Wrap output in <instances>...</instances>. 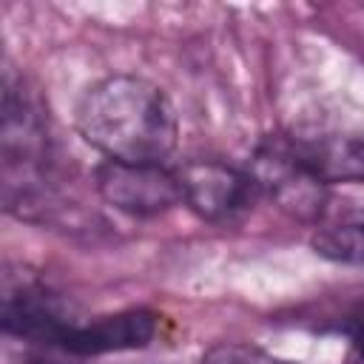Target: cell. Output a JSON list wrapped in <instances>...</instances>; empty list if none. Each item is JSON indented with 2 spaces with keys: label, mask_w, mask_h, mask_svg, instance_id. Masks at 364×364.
Listing matches in <instances>:
<instances>
[{
  "label": "cell",
  "mask_w": 364,
  "mask_h": 364,
  "mask_svg": "<svg viewBox=\"0 0 364 364\" xmlns=\"http://www.w3.org/2000/svg\"><path fill=\"white\" fill-rule=\"evenodd\" d=\"M80 136L111 162L162 165L179 136L171 100L136 74H111L77 102Z\"/></svg>",
  "instance_id": "1"
},
{
  "label": "cell",
  "mask_w": 364,
  "mask_h": 364,
  "mask_svg": "<svg viewBox=\"0 0 364 364\" xmlns=\"http://www.w3.org/2000/svg\"><path fill=\"white\" fill-rule=\"evenodd\" d=\"M3 188L6 205L34 208L48 162V122L37 97L6 71L3 82Z\"/></svg>",
  "instance_id": "2"
},
{
  "label": "cell",
  "mask_w": 364,
  "mask_h": 364,
  "mask_svg": "<svg viewBox=\"0 0 364 364\" xmlns=\"http://www.w3.org/2000/svg\"><path fill=\"white\" fill-rule=\"evenodd\" d=\"M262 196L273 199L284 213L316 222L327 205V185L307 168L293 136H267L247 165Z\"/></svg>",
  "instance_id": "3"
},
{
  "label": "cell",
  "mask_w": 364,
  "mask_h": 364,
  "mask_svg": "<svg viewBox=\"0 0 364 364\" xmlns=\"http://www.w3.org/2000/svg\"><path fill=\"white\" fill-rule=\"evenodd\" d=\"M182 205L205 222H233L262 196L247 168H233L219 159H193L176 168Z\"/></svg>",
  "instance_id": "4"
},
{
  "label": "cell",
  "mask_w": 364,
  "mask_h": 364,
  "mask_svg": "<svg viewBox=\"0 0 364 364\" xmlns=\"http://www.w3.org/2000/svg\"><path fill=\"white\" fill-rule=\"evenodd\" d=\"M100 196L136 219H151L173 205H182V191L176 171L165 165H134V162H100L94 171Z\"/></svg>",
  "instance_id": "5"
},
{
  "label": "cell",
  "mask_w": 364,
  "mask_h": 364,
  "mask_svg": "<svg viewBox=\"0 0 364 364\" xmlns=\"http://www.w3.org/2000/svg\"><path fill=\"white\" fill-rule=\"evenodd\" d=\"M159 316L145 307H131L91 321H74L60 341V350L74 355H105L122 350H139L154 341Z\"/></svg>",
  "instance_id": "6"
},
{
  "label": "cell",
  "mask_w": 364,
  "mask_h": 364,
  "mask_svg": "<svg viewBox=\"0 0 364 364\" xmlns=\"http://www.w3.org/2000/svg\"><path fill=\"white\" fill-rule=\"evenodd\" d=\"M74 313L40 284H17L3 296V327L9 336L60 347L63 336L74 324Z\"/></svg>",
  "instance_id": "7"
},
{
  "label": "cell",
  "mask_w": 364,
  "mask_h": 364,
  "mask_svg": "<svg viewBox=\"0 0 364 364\" xmlns=\"http://www.w3.org/2000/svg\"><path fill=\"white\" fill-rule=\"evenodd\" d=\"M307 168L330 188L336 182H364V128L296 139Z\"/></svg>",
  "instance_id": "8"
},
{
  "label": "cell",
  "mask_w": 364,
  "mask_h": 364,
  "mask_svg": "<svg viewBox=\"0 0 364 364\" xmlns=\"http://www.w3.org/2000/svg\"><path fill=\"white\" fill-rule=\"evenodd\" d=\"M313 250L330 262L364 264V213L318 228L313 236Z\"/></svg>",
  "instance_id": "9"
},
{
  "label": "cell",
  "mask_w": 364,
  "mask_h": 364,
  "mask_svg": "<svg viewBox=\"0 0 364 364\" xmlns=\"http://www.w3.org/2000/svg\"><path fill=\"white\" fill-rule=\"evenodd\" d=\"M199 364H293V361H284V358H279L262 347H253V344L225 341V344L210 347Z\"/></svg>",
  "instance_id": "10"
},
{
  "label": "cell",
  "mask_w": 364,
  "mask_h": 364,
  "mask_svg": "<svg viewBox=\"0 0 364 364\" xmlns=\"http://www.w3.org/2000/svg\"><path fill=\"white\" fill-rule=\"evenodd\" d=\"M344 364H364V327H358L350 336V347H347Z\"/></svg>",
  "instance_id": "11"
}]
</instances>
